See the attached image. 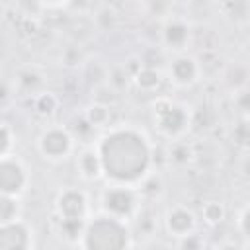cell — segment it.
Listing matches in <instances>:
<instances>
[{
	"mask_svg": "<svg viewBox=\"0 0 250 250\" xmlns=\"http://www.w3.org/2000/svg\"><path fill=\"white\" fill-rule=\"evenodd\" d=\"M102 162L111 176L119 180H131L145 170L148 162V152L145 143L137 135L117 133L104 143Z\"/></svg>",
	"mask_w": 250,
	"mask_h": 250,
	"instance_id": "1",
	"label": "cell"
},
{
	"mask_svg": "<svg viewBox=\"0 0 250 250\" xmlns=\"http://www.w3.org/2000/svg\"><path fill=\"white\" fill-rule=\"evenodd\" d=\"M88 246L98 250L121 248L125 244V230L113 221H96L88 230Z\"/></svg>",
	"mask_w": 250,
	"mask_h": 250,
	"instance_id": "2",
	"label": "cell"
},
{
	"mask_svg": "<svg viewBox=\"0 0 250 250\" xmlns=\"http://www.w3.org/2000/svg\"><path fill=\"white\" fill-rule=\"evenodd\" d=\"M23 184V174L18 164L4 162L0 164V189L2 191H18Z\"/></svg>",
	"mask_w": 250,
	"mask_h": 250,
	"instance_id": "3",
	"label": "cell"
},
{
	"mask_svg": "<svg viewBox=\"0 0 250 250\" xmlns=\"http://www.w3.org/2000/svg\"><path fill=\"white\" fill-rule=\"evenodd\" d=\"M27 236L20 225H10L0 229V248H25Z\"/></svg>",
	"mask_w": 250,
	"mask_h": 250,
	"instance_id": "4",
	"label": "cell"
},
{
	"mask_svg": "<svg viewBox=\"0 0 250 250\" xmlns=\"http://www.w3.org/2000/svg\"><path fill=\"white\" fill-rule=\"evenodd\" d=\"M105 203L111 211L115 213H129V209L133 207V195L129 191H123V189H115L111 193H107L105 197Z\"/></svg>",
	"mask_w": 250,
	"mask_h": 250,
	"instance_id": "5",
	"label": "cell"
},
{
	"mask_svg": "<svg viewBox=\"0 0 250 250\" xmlns=\"http://www.w3.org/2000/svg\"><path fill=\"white\" fill-rule=\"evenodd\" d=\"M66 146H68V139H66V135L61 133V131L49 133V135L45 137V141H43V148H45L49 154H61V152L66 150Z\"/></svg>",
	"mask_w": 250,
	"mask_h": 250,
	"instance_id": "6",
	"label": "cell"
},
{
	"mask_svg": "<svg viewBox=\"0 0 250 250\" xmlns=\"http://www.w3.org/2000/svg\"><path fill=\"white\" fill-rule=\"evenodd\" d=\"M61 209L66 217H80L82 209H84V199L80 193H66L61 199Z\"/></svg>",
	"mask_w": 250,
	"mask_h": 250,
	"instance_id": "7",
	"label": "cell"
},
{
	"mask_svg": "<svg viewBox=\"0 0 250 250\" xmlns=\"http://www.w3.org/2000/svg\"><path fill=\"white\" fill-rule=\"evenodd\" d=\"M160 123L166 131H178L184 125V113L178 107H168L160 113Z\"/></svg>",
	"mask_w": 250,
	"mask_h": 250,
	"instance_id": "8",
	"label": "cell"
},
{
	"mask_svg": "<svg viewBox=\"0 0 250 250\" xmlns=\"http://www.w3.org/2000/svg\"><path fill=\"white\" fill-rule=\"evenodd\" d=\"M195 68H193V62L189 59H180L176 64H174V74L180 78V80H189L193 76Z\"/></svg>",
	"mask_w": 250,
	"mask_h": 250,
	"instance_id": "9",
	"label": "cell"
},
{
	"mask_svg": "<svg viewBox=\"0 0 250 250\" xmlns=\"http://www.w3.org/2000/svg\"><path fill=\"white\" fill-rule=\"evenodd\" d=\"M189 225H191V217H189L186 211H176V213L170 217V227H172L174 230H186Z\"/></svg>",
	"mask_w": 250,
	"mask_h": 250,
	"instance_id": "10",
	"label": "cell"
},
{
	"mask_svg": "<svg viewBox=\"0 0 250 250\" xmlns=\"http://www.w3.org/2000/svg\"><path fill=\"white\" fill-rule=\"evenodd\" d=\"M166 37H168V41H170L172 45H180V43L186 39V29H184L182 25H172V27H168V31H166Z\"/></svg>",
	"mask_w": 250,
	"mask_h": 250,
	"instance_id": "11",
	"label": "cell"
},
{
	"mask_svg": "<svg viewBox=\"0 0 250 250\" xmlns=\"http://www.w3.org/2000/svg\"><path fill=\"white\" fill-rule=\"evenodd\" d=\"M78 230H80V219L78 217H66V221L62 223V234L72 238L74 234H78Z\"/></svg>",
	"mask_w": 250,
	"mask_h": 250,
	"instance_id": "12",
	"label": "cell"
},
{
	"mask_svg": "<svg viewBox=\"0 0 250 250\" xmlns=\"http://www.w3.org/2000/svg\"><path fill=\"white\" fill-rule=\"evenodd\" d=\"M14 215V203L6 197H0V221H8Z\"/></svg>",
	"mask_w": 250,
	"mask_h": 250,
	"instance_id": "13",
	"label": "cell"
},
{
	"mask_svg": "<svg viewBox=\"0 0 250 250\" xmlns=\"http://www.w3.org/2000/svg\"><path fill=\"white\" fill-rule=\"evenodd\" d=\"M156 82H158V76L154 70H143L139 74V84H143V86H154Z\"/></svg>",
	"mask_w": 250,
	"mask_h": 250,
	"instance_id": "14",
	"label": "cell"
},
{
	"mask_svg": "<svg viewBox=\"0 0 250 250\" xmlns=\"http://www.w3.org/2000/svg\"><path fill=\"white\" fill-rule=\"evenodd\" d=\"M84 166H86V172H88V174H96L98 164H96V160H94L92 154H86V156H84Z\"/></svg>",
	"mask_w": 250,
	"mask_h": 250,
	"instance_id": "15",
	"label": "cell"
},
{
	"mask_svg": "<svg viewBox=\"0 0 250 250\" xmlns=\"http://www.w3.org/2000/svg\"><path fill=\"white\" fill-rule=\"evenodd\" d=\"M219 217H221V207H219V205H209V207H207V219L217 221Z\"/></svg>",
	"mask_w": 250,
	"mask_h": 250,
	"instance_id": "16",
	"label": "cell"
},
{
	"mask_svg": "<svg viewBox=\"0 0 250 250\" xmlns=\"http://www.w3.org/2000/svg\"><path fill=\"white\" fill-rule=\"evenodd\" d=\"M39 105H41V111H51V107H53V100H51V98H43Z\"/></svg>",
	"mask_w": 250,
	"mask_h": 250,
	"instance_id": "17",
	"label": "cell"
},
{
	"mask_svg": "<svg viewBox=\"0 0 250 250\" xmlns=\"http://www.w3.org/2000/svg\"><path fill=\"white\" fill-rule=\"evenodd\" d=\"M6 145H8V135L4 129H0V152L6 148Z\"/></svg>",
	"mask_w": 250,
	"mask_h": 250,
	"instance_id": "18",
	"label": "cell"
}]
</instances>
